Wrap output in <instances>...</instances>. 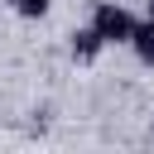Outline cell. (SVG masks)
I'll return each instance as SVG.
<instances>
[{
	"label": "cell",
	"mask_w": 154,
	"mask_h": 154,
	"mask_svg": "<svg viewBox=\"0 0 154 154\" xmlns=\"http://www.w3.org/2000/svg\"><path fill=\"white\" fill-rule=\"evenodd\" d=\"M91 29L101 34V43H130L135 34V14L120 5V0H91Z\"/></svg>",
	"instance_id": "1"
},
{
	"label": "cell",
	"mask_w": 154,
	"mask_h": 154,
	"mask_svg": "<svg viewBox=\"0 0 154 154\" xmlns=\"http://www.w3.org/2000/svg\"><path fill=\"white\" fill-rule=\"evenodd\" d=\"M67 38H72L67 48H72V58H77V63H96V58H101V48H106V43H101V34H96L91 24H82V29H72Z\"/></svg>",
	"instance_id": "2"
},
{
	"label": "cell",
	"mask_w": 154,
	"mask_h": 154,
	"mask_svg": "<svg viewBox=\"0 0 154 154\" xmlns=\"http://www.w3.org/2000/svg\"><path fill=\"white\" fill-rule=\"evenodd\" d=\"M144 67H154V19L144 14V19H135V34H130V43H125Z\"/></svg>",
	"instance_id": "3"
},
{
	"label": "cell",
	"mask_w": 154,
	"mask_h": 154,
	"mask_svg": "<svg viewBox=\"0 0 154 154\" xmlns=\"http://www.w3.org/2000/svg\"><path fill=\"white\" fill-rule=\"evenodd\" d=\"M10 10H14L19 19H48L53 0H10Z\"/></svg>",
	"instance_id": "4"
},
{
	"label": "cell",
	"mask_w": 154,
	"mask_h": 154,
	"mask_svg": "<svg viewBox=\"0 0 154 154\" xmlns=\"http://www.w3.org/2000/svg\"><path fill=\"white\" fill-rule=\"evenodd\" d=\"M144 14H149V19H154V0H144Z\"/></svg>",
	"instance_id": "5"
}]
</instances>
